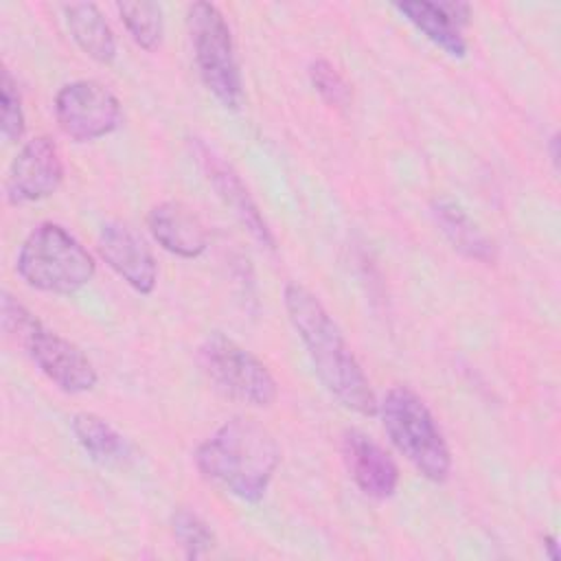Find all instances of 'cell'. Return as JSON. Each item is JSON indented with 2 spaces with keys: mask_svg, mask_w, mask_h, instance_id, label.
I'll list each match as a JSON object with an SVG mask.
<instances>
[{
  "mask_svg": "<svg viewBox=\"0 0 561 561\" xmlns=\"http://www.w3.org/2000/svg\"><path fill=\"white\" fill-rule=\"evenodd\" d=\"M283 305L324 390L346 410L362 416H375L379 401L370 381L337 322L318 296L298 283H287L283 289Z\"/></svg>",
  "mask_w": 561,
  "mask_h": 561,
  "instance_id": "6da1fadb",
  "label": "cell"
},
{
  "mask_svg": "<svg viewBox=\"0 0 561 561\" xmlns=\"http://www.w3.org/2000/svg\"><path fill=\"white\" fill-rule=\"evenodd\" d=\"M197 471L245 504H259L280 465L276 438L256 421L232 416L195 449Z\"/></svg>",
  "mask_w": 561,
  "mask_h": 561,
  "instance_id": "7a4b0ae2",
  "label": "cell"
},
{
  "mask_svg": "<svg viewBox=\"0 0 561 561\" xmlns=\"http://www.w3.org/2000/svg\"><path fill=\"white\" fill-rule=\"evenodd\" d=\"M15 272L37 291L70 296L94 278L96 263L70 230L44 221L22 241L15 256Z\"/></svg>",
  "mask_w": 561,
  "mask_h": 561,
  "instance_id": "3957f363",
  "label": "cell"
},
{
  "mask_svg": "<svg viewBox=\"0 0 561 561\" xmlns=\"http://www.w3.org/2000/svg\"><path fill=\"white\" fill-rule=\"evenodd\" d=\"M377 414L397 451L430 482L443 484L451 473V451L427 403L408 386H392Z\"/></svg>",
  "mask_w": 561,
  "mask_h": 561,
  "instance_id": "277c9868",
  "label": "cell"
},
{
  "mask_svg": "<svg viewBox=\"0 0 561 561\" xmlns=\"http://www.w3.org/2000/svg\"><path fill=\"white\" fill-rule=\"evenodd\" d=\"M186 28L204 88L221 107L239 110L243 103V79L232 31L224 13L210 2H193L186 11Z\"/></svg>",
  "mask_w": 561,
  "mask_h": 561,
  "instance_id": "5b68a950",
  "label": "cell"
},
{
  "mask_svg": "<svg viewBox=\"0 0 561 561\" xmlns=\"http://www.w3.org/2000/svg\"><path fill=\"white\" fill-rule=\"evenodd\" d=\"M197 362L208 381L232 401L270 408L278 397V383L270 368L224 333H210L197 346Z\"/></svg>",
  "mask_w": 561,
  "mask_h": 561,
  "instance_id": "8992f818",
  "label": "cell"
},
{
  "mask_svg": "<svg viewBox=\"0 0 561 561\" xmlns=\"http://www.w3.org/2000/svg\"><path fill=\"white\" fill-rule=\"evenodd\" d=\"M55 121L75 142H92L114 134L123 123L118 96L94 79H77L55 94Z\"/></svg>",
  "mask_w": 561,
  "mask_h": 561,
  "instance_id": "52a82bcc",
  "label": "cell"
},
{
  "mask_svg": "<svg viewBox=\"0 0 561 561\" xmlns=\"http://www.w3.org/2000/svg\"><path fill=\"white\" fill-rule=\"evenodd\" d=\"M64 182V160L50 136H35L22 145L7 171L4 195L11 206L42 202Z\"/></svg>",
  "mask_w": 561,
  "mask_h": 561,
  "instance_id": "ba28073f",
  "label": "cell"
},
{
  "mask_svg": "<svg viewBox=\"0 0 561 561\" xmlns=\"http://www.w3.org/2000/svg\"><path fill=\"white\" fill-rule=\"evenodd\" d=\"M99 256L134 291L149 296L158 283V263L147 241L121 219H110L96 237Z\"/></svg>",
  "mask_w": 561,
  "mask_h": 561,
  "instance_id": "9c48e42d",
  "label": "cell"
},
{
  "mask_svg": "<svg viewBox=\"0 0 561 561\" xmlns=\"http://www.w3.org/2000/svg\"><path fill=\"white\" fill-rule=\"evenodd\" d=\"M33 364L64 392L81 394L90 392L96 381V368L88 355L70 340L61 337L55 331H48L44 324L24 342L22 346Z\"/></svg>",
  "mask_w": 561,
  "mask_h": 561,
  "instance_id": "30bf717a",
  "label": "cell"
},
{
  "mask_svg": "<svg viewBox=\"0 0 561 561\" xmlns=\"http://www.w3.org/2000/svg\"><path fill=\"white\" fill-rule=\"evenodd\" d=\"M191 151H193L199 169L204 171L206 180L210 182V186L217 191L221 202L234 213V217L243 224V228L250 232V237L256 243H261L263 248L274 250L276 239H274L263 213L259 210L256 202L252 199L248 186L239 178V173L213 147H208L199 138H191Z\"/></svg>",
  "mask_w": 561,
  "mask_h": 561,
  "instance_id": "8fae6325",
  "label": "cell"
},
{
  "mask_svg": "<svg viewBox=\"0 0 561 561\" xmlns=\"http://www.w3.org/2000/svg\"><path fill=\"white\" fill-rule=\"evenodd\" d=\"M342 460L364 495L383 502L397 493L399 467L392 456L368 434L346 430L342 434Z\"/></svg>",
  "mask_w": 561,
  "mask_h": 561,
  "instance_id": "7c38bea8",
  "label": "cell"
},
{
  "mask_svg": "<svg viewBox=\"0 0 561 561\" xmlns=\"http://www.w3.org/2000/svg\"><path fill=\"white\" fill-rule=\"evenodd\" d=\"M394 9L436 48L449 57L462 59L467 55V39L462 26L469 20V4L465 2H397Z\"/></svg>",
  "mask_w": 561,
  "mask_h": 561,
  "instance_id": "4fadbf2b",
  "label": "cell"
},
{
  "mask_svg": "<svg viewBox=\"0 0 561 561\" xmlns=\"http://www.w3.org/2000/svg\"><path fill=\"white\" fill-rule=\"evenodd\" d=\"M156 243L182 259H197L208 248V234L199 217L182 202H160L147 215Z\"/></svg>",
  "mask_w": 561,
  "mask_h": 561,
  "instance_id": "5bb4252c",
  "label": "cell"
},
{
  "mask_svg": "<svg viewBox=\"0 0 561 561\" xmlns=\"http://www.w3.org/2000/svg\"><path fill=\"white\" fill-rule=\"evenodd\" d=\"M430 213L434 224L458 250L462 256L491 265L495 261V243L493 239L480 228V224L451 197H436L432 199Z\"/></svg>",
  "mask_w": 561,
  "mask_h": 561,
  "instance_id": "9a60e30c",
  "label": "cell"
},
{
  "mask_svg": "<svg viewBox=\"0 0 561 561\" xmlns=\"http://www.w3.org/2000/svg\"><path fill=\"white\" fill-rule=\"evenodd\" d=\"M64 15L70 37L90 59L103 66H110L116 59L114 31L96 4H64Z\"/></svg>",
  "mask_w": 561,
  "mask_h": 561,
  "instance_id": "2e32d148",
  "label": "cell"
},
{
  "mask_svg": "<svg viewBox=\"0 0 561 561\" xmlns=\"http://www.w3.org/2000/svg\"><path fill=\"white\" fill-rule=\"evenodd\" d=\"M70 430L90 460L99 465H116L129 456L127 440L94 412H77L70 419Z\"/></svg>",
  "mask_w": 561,
  "mask_h": 561,
  "instance_id": "e0dca14e",
  "label": "cell"
},
{
  "mask_svg": "<svg viewBox=\"0 0 561 561\" xmlns=\"http://www.w3.org/2000/svg\"><path fill=\"white\" fill-rule=\"evenodd\" d=\"M116 9L136 46H140L147 53H153L162 44L164 15L158 2H118Z\"/></svg>",
  "mask_w": 561,
  "mask_h": 561,
  "instance_id": "ac0fdd59",
  "label": "cell"
},
{
  "mask_svg": "<svg viewBox=\"0 0 561 561\" xmlns=\"http://www.w3.org/2000/svg\"><path fill=\"white\" fill-rule=\"evenodd\" d=\"M171 530L186 559H199L215 548L213 528L193 511L175 508L171 515Z\"/></svg>",
  "mask_w": 561,
  "mask_h": 561,
  "instance_id": "d6986e66",
  "label": "cell"
},
{
  "mask_svg": "<svg viewBox=\"0 0 561 561\" xmlns=\"http://www.w3.org/2000/svg\"><path fill=\"white\" fill-rule=\"evenodd\" d=\"M309 81L327 105L344 110L351 103V88L331 61H327V59L311 61L309 64Z\"/></svg>",
  "mask_w": 561,
  "mask_h": 561,
  "instance_id": "ffe728a7",
  "label": "cell"
},
{
  "mask_svg": "<svg viewBox=\"0 0 561 561\" xmlns=\"http://www.w3.org/2000/svg\"><path fill=\"white\" fill-rule=\"evenodd\" d=\"M0 103H2V138L7 142H18L24 136L26 121L22 110V96L18 90V81L13 79L11 70H2V88H0Z\"/></svg>",
  "mask_w": 561,
  "mask_h": 561,
  "instance_id": "44dd1931",
  "label": "cell"
},
{
  "mask_svg": "<svg viewBox=\"0 0 561 561\" xmlns=\"http://www.w3.org/2000/svg\"><path fill=\"white\" fill-rule=\"evenodd\" d=\"M0 322H2L4 335L9 340H13L20 348L37 331V327H42V322L22 302H18V298H13L9 291H2Z\"/></svg>",
  "mask_w": 561,
  "mask_h": 561,
  "instance_id": "7402d4cb",
  "label": "cell"
},
{
  "mask_svg": "<svg viewBox=\"0 0 561 561\" xmlns=\"http://www.w3.org/2000/svg\"><path fill=\"white\" fill-rule=\"evenodd\" d=\"M548 153H550V160H552L554 169H559V134H552L548 138Z\"/></svg>",
  "mask_w": 561,
  "mask_h": 561,
  "instance_id": "603a6c76",
  "label": "cell"
},
{
  "mask_svg": "<svg viewBox=\"0 0 561 561\" xmlns=\"http://www.w3.org/2000/svg\"><path fill=\"white\" fill-rule=\"evenodd\" d=\"M543 546H546V550H548V557H550L552 561H559V543H557V537H554V535H546V537H543Z\"/></svg>",
  "mask_w": 561,
  "mask_h": 561,
  "instance_id": "cb8c5ba5",
  "label": "cell"
}]
</instances>
